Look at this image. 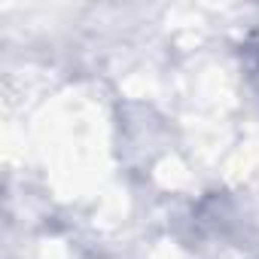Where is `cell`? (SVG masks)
<instances>
[{
  "label": "cell",
  "instance_id": "1",
  "mask_svg": "<svg viewBox=\"0 0 259 259\" xmlns=\"http://www.w3.org/2000/svg\"><path fill=\"white\" fill-rule=\"evenodd\" d=\"M244 55H247V67H250V79H253V85H256V92H259V37L247 43V49H244Z\"/></svg>",
  "mask_w": 259,
  "mask_h": 259
}]
</instances>
